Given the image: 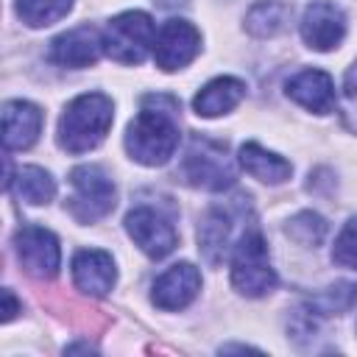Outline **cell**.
Here are the masks:
<instances>
[{"label": "cell", "instance_id": "6da1fadb", "mask_svg": "<svg viewBox=\"0 0 357 357\" xmlns=\"http://www.w3.org/2000/svg\"><path fill=\"white\" fill-rule=\"evenodd\" d=\"M176 100L162 95L142 98L139 114L128 123L126 151L134 162L159 167L170 162L178 148V123H176Z\"/></svg>", "mask_w": 357, "mask_h": 357}, {"label": "cell", "instance_id": "7a4b0ae2", "mask_svg": "<svg viewBox=\"0 0 357 357\" xmlns=\"http://www.w3.org/2000/svg\"><path fill=\"white\" fill-rule=\"evenodd\" d=\"M114 109L103 92H86L70 100L59 120V145L67 153H86L98 148L112 128Z\"/></svg>", "mask_w": 357, "mask_h": 357}, {"label": "cell", "instance_id": "3957f363", "mask_svg": "<svg viewBox=\"0 0 357 357\" xmlns=\"http://www.w3.org/2000/svg\"><path fill=\"white\" fill-rule=\"evenodd\" d=\"M231 284L248 298H259L276 287V271L268 259V245L257 229L240 234L231 254Z\"/></svg>", "mask_w": 357, "mask_h": 357}, {"label": "cell", "instance_id": "277c9868", "mask_svg": "<svg viewBox=\"0 0 357 357\" xmlns=\"http://www.w3.org/2000/svg\"><path fill=\"white\" fill-rule=\"evenodd\" d=\"M73 195L67 198V209L78 223H95L98 218L114 209V181L98 165H81L70 173Z\"/></svg>", "mask_w": 357, "mask_h": 357}, {"label": "cell", "instance_id": "5b68a950", "mask_svg": "<svg viewBox=\"0 0 357 357\" xmlns=\"http://www.w3.org/2000/svg\"><path fill=\"white\" fill-rule=\"evenodd\" d=\"M153 45L156 28L145 11L117 14L103 31V50L120 64H139Z\"/></svg>", "mask_w": 357, "mask_h": 357}, {"label": "cell", "instance_id": "8992f818", "mask_svg": "<svg viewBox=\"0 0 357 357\" xmlns=\"http://www.w3.org/2000/svg\"><path fill=\"white\" fill-rule=\"evenodd\" d=\"M181 176L192 187L218 192L234 184V165L226 156V145L212 142L206 137H192L181 162Z\"/></svg>", "mask_w": 357, "mask_h": 357}, {"label": "cell", "instance_id": "52a82bcc", "mask_svg": "<svg viewBox=\"0 0 357 357\" xmlns=\"http://www.w3.org/2000/svg\"><path fill=\"white\" fill-rule=\"evenodd\" d=\"M14 248L20 265L36 279H53L61 265V248L50 229L42 226H22L14 234Z\"/></svg>", "mask_w": 357, "mask_h": 357}, {"label": "cell", "instance_id": "ba28073f", "mask_svg": "<svg viewBox=\"0 0 357 357\" xmlns=\"http://www.w3.org/2000/svg\"><path fill=\"white\" fill-rule=\"evenodd\" d=\"M198 50H201V33L195 31V25H190L187 20H167L156 33L153 59L159 70L173 73L187 67L198 56Z\"/></svg>", "mask_w": 357, "mask_h": 357}, {"label": "cell", "instance_id": "9c48e42d", "mask_svg": "<svg viewBox=\"0 0 357 357\" xmlns=\"http://www.w3.org/2000/svg\"><path fill=\"white\" fill-rule=\"evenodd\" d=\"M126 229H128V237L151 257V259H162L167 257L176 243H178V234L173 229V223L159 215L156 209L151 206H137L126 215Z\"/></svg>", "mask_w": 357, "mask_h": 357}, {"label": "cell", "instance_id": "30bf717a", "mask_svg": "<svg viewBox=\"0 0 357 357\" xmlns=\"http://www.w3.org/2000/svg\"><path fill=\"white\" fill-rule=\"evenodd\" d=\"M346 33L343 11L329 0H312L301 17V39L312 50H332Z\"/></svg>", "mask_w": 357, "mask_h": 357}, {"label": "cell", "instance_id": "8fae6325", "mask_svg": "<svg viewBox=\"0 0 357 357\" xmlns=\"http://www.w3.org/2000/svg\"><path fill=\"white\" fill-rule=\"evenodd\" d=\"M103 50V36H98L95 28L89 25H81V28H73L61 36H56L50 42V61L59 64V67H70V70H81V67H89L98 61Z\"/></svg>", "mask_w": 357, "mask_h": 357}, {"label": "cell", "instance_id": "7c38bea8", "mask_svg": "<svg viewBox=\"0 0 357 357\" xmlns=\"http://www.w3.org/2000/svg\"><path fill=\"white\" fill-rule=\"evenodd\" d=\"M201 290V273L190 262L170 265L156 282H153V304L159 310H184Z\"/></svg>", "mask_w": 357, "mask_h": 357}, {"label": "cell", "instance_id": "4fadbf2b", "mask_svg": "<svg viewBox=\"0 0 357 357\" xmlns=\"http://www.w3.org/2000/svg\"><path fill=\"white\" fill-rule=\"evenodd\" d=\"M114 279H117V271L106 251L84 248L73 257V282L81 293L92 298H103L114 287Z\"/></svg>", "mask_w": 357, "mask_h": 357}, {"label": "cell", "instance_id": "5bb4252c", "mask_svg": "<svg viewBox=\"0 0 357 357\" xmlns=\"http://www.w3.org/2000/svg\"><path fill=\"white\" fill-rule=\"evenodd\" d=\"M42 112L31 100H8L3 106V142L8 151H25L39 139Z\"/></svg>", "mask_w": 357, "mask_h": 357}, {"label": "cell", "instance_id": "9a60e30c", "mask_svg": "<svg viewBox=\"0 0 357 357\" xmlns=\"http://www.w3.org/2000/svg\"><path fill=\"white\" fill-rule=\"evenodd\" d=\"M287 98L315 114H326L335 106V84L324 70H301L287 81Z\"/></svg>", "mask_w": 357, "mask_h": 357}, {"label": "cell", "instance_id": "2e32d148", "mask_svg": "<svg viewBox=\"0 0 357 357\" xmlns=\"http://www.w3.org/2000/svg\"><path fill=\"white\" fill-rule=\"evenodd\" d=\"M245 98V84L240 78L231 75H220L215 81H209L192 100V109L198 117H218L231 112L240 100Z\"/></svg>", "mask_w": 357, "mask_h": 357}, {"label": "cell", "instance_id": "e0dca14e", "mask_svg": "<svg viewBox=\"0 0 357 357\" xmlns=\"http://www.w3.org/2000/svg\"><path fill=\"white\" fill-rule=\"evenodd\" d=\"M240 165H243V170L248 176H254V178H259L265 184H282L293 173V167H290L287 159H282L279 153L265 151L257 142H245L240 148Z\"/></svg>", "mask_w": 357, "mask_h": 357}, {"label": "cell", "instance_id": "ac0fdd59", "mask_svg": "<svg viewBox=\"0 0 357 357\" xmlns=\"http://www.w3.org/2000/svg\"><path fill=\"white\" fill-rule=\"evenodd\" d=\"M229 231H231V223H229V215L223 209H209V215L204 218L201 229H198V248L201 254L206 257V262L218 265L226 254V245H229Z\"/></svg>", "mask_w": 357, "mask_h": 357}, {"label": "cell", "instance_id": "d6986e66", "mask_svg": "<svg viewBox=\"0 0 357 357\" xmlns=\"http://www.w3.org/2000/svg\"><path fill=\"white\" fill-rule=\"evenodd\" d=\"M290 20V6L282 0H262L257 6H251V11L245 14V28L248 33L265 39V36H276L279 31H284Z\"/></svg>", "mask_w": 357, "mask_h": 357}, {"label": "cell", "instance_id": "ffe728a7", "mask_svg": "<svg viewBox=\"0 0 357 357\" xmlns=\"http://www.w3.org/2000/svg\"><path fill=\"white\" fill-rule=\"evenodd\" d=\"M17 192L25 204L42 206L56 195V181L47 170L28 165V167H20V173H17Z\"/></svg>", "mask_w": 357, "mask_h": 357}, {"label": "cell", "instance_id": "44dd1931", "mask_svg": "<svg viewBox=\"0 0 357 357\" xmlns=\"http://www.w3.org/2000/svg\"><path fill=\"white\" fill-rule=\"evenodd\" d=\"M73 0H17V14L31 28H45L67 17Z\"/></svg>", "mask_w": 357, "mask_h": 357}, {"label": "cell", "instance_id": "7402d4cb", "mask_svg": "<svg viewBox=\"0 0 357 357\" xmlns=\"http://www.w3.org/2000/svg\"><path fill=\"white\" fill-rule=\"evenodd\" d=\"M354 301H357V284L340 282V284H335V287L318 293L315 298H310L307 307H310V312H312L315 318H321V315H340V312L351 310Z\"/></svg>", "mask_w": 357, "mask_h": 357}, {"label": "cell", "instance_id": "603a6c76", "mask_svg": "<svg viewBox=\"0 0 357 357\" xmlns=\"http://www.w3.org/2000/svg\"><path fill=\"white\" fill-rule=\"evenodd\" d=\"M284 231L298 245H318L324 240V234H326V220L318 212H298L296 218L287 220Z\"/></svg>", "mask_w": 357, "mask_h": 357}, {"label": "cell", "instance_id": "cb8c5ba5", "mask_svg": "<svg viewBox=\"0 0 357 357\" xmlns=\"http://www.w3.org/2000/svg\"><path fill=\"white\" fill-rule=\"evenodd\" d=\"M332 262L357 271V218H349L346 226L340 229L332 248Z\"/></svg>", "mask_w": 357, "mask_h": 357}, {"label": "cell", "instance_id": "d4e9b609", "mask_svg": "<svg viewBox=\"0 0 357 357\" xmlns=\"http://www.w3.org/2000/svg\"><path fill=\"white\" fill-rule=\"evenodd\" d=\"M343 98H346V117L357 128V64L349 70L346 84H343Z\"/></svg>", "mask_w": 357, "mask_h": 357}, {"label": "cell", "instance_id": "484cf974", "mask_svg": "<svg viewBox=\"0 0 357 357\" xmlns=\"http://www.w3.org/2000/svg\"><path fill=\"white\" fill-rule=\"evenodd\" d=\"M20 312V304H17V298H14V293L8 290V287H3V321L8 324L14 315Z\"/></svg>", "mask_w": 357, "mask_h": 357}]
</instances>
